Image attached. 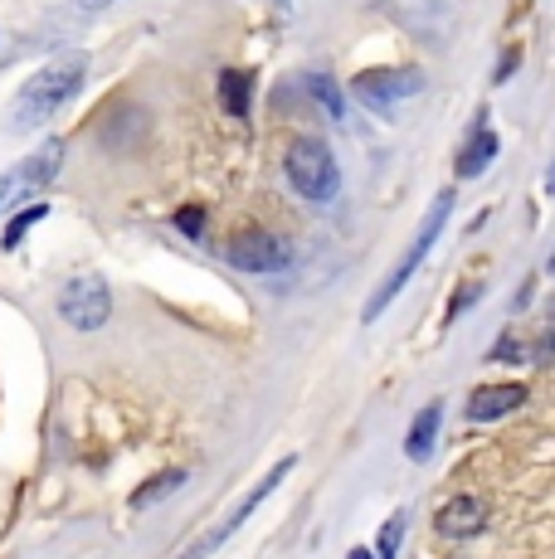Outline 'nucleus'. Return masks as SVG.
<instances>
[{
    "instance_id": "nucleus-4",
    "label": "nucleus",
    "mask_w": 555,
    "mask_h": 559,
    "mask_svg": "<svg viewBox=\"0 0 555 559\" xmlns=\"http://www.w3.org/2000/svg\"><path fill=\"white\" fill-rule=\"evenodd\" d=\"M293 467H297V457H278V467H269V472H263V477H259V487H253L249 497L239 501V507H234L229 515H224V521L215 525V531H205V535H200V540L190 545V550L180 555V559H210L215 550H224V545L234 540V531H239V525H249V515L259 511V507H263V501L273 497L278 487H283V477H287V472H293Z\"/></svg>"
},
{
    "instance_id": "nucleus-17",
    "label": "nucleus",
    "mask_w": 555,
    "mask_h": 559,
    "mask_svg": "<svg viewBox=\"0 0 555 559\" xmlns=\"http://www.w3.org/2000/svg\"><path fill=\"white\" fill-rule=\"evenodd\" d=\"M400 535H404V511H394L386 525H380V545H376V559H394L400 550Z\"/></svg>"
},
{
    "instance_id": "nucleus-8",
    "label": "nucleus",
    "mask_w": 555,
    "mask_h": 559,
    "mask_svg": "<svg viewBox=\"0 0 555 559\" xmlns=\"http://www.w3.org/2000/svg\"><path fill=\"white\" fill-rule=\"evenodd\" d=\"M224 253H229V263L239 273H278V267H287V243L269 229H239Z\"/></svg>"
},
{
    "instance_id": "nucleus-23",
    "label": "nucleus",
    "mask_w": 555,
    "mask_h": 559,
    "mask_svg": "<svg viewBox=\"0 0 555 559\" xmlns=\"http://www.w3.org/2000/svg\"><path fill=\"white\" fill-rule=\"evenodd\" d=\"M546 190H551V195H555V166H551V176H546Z\"/></svg>"
},
{
    "instance_id": "nucleus-7",
    "label": "nucleus",
    "mask_w": 555,
    "mask_h": 559,
    "mask_svg": "<svg viewBox=\"0 0 555 559\" xmlns=\"http://www.w3.org/2000/svg\"><path fill=\"white\" fill-rule=\"evenodd\" d=\"M59 160H63V142H59V136H49L39 152H29L5 180H0V204H15L25 195H35L39 186H49V180H55V170H59Z\"/></svg>"
},
{
    "instance_id": "nucleus-19",
    "label": "nucleus",
    "mask_w": 555,
    "mask_h": 559,
    "mask_svg": "<svg viewBox=\"0 0 555 559\" xmlns=\"http://www.w3.org/2000/svg\"><path fill=\"white\" fill-rule=\"evenodd\" d=\"M511 73H517V49H511V53H501V63H497V73H493V83H507Z\"/></svg>"
},
{
    "instance_id": "nucleus-5",
    "label": "nucleus",
    "mask_w": 555,
    "mask_h": 559,
    "mask_svg": "<svg viewBox=\"0 0 555 559\" xmlns=\"http://www.w3.org/2000/svg\"><path fill=\"white\" fill-rule=\"evenodd\" d=\"M59 317L73 331H98L113 317V287L103 283V273H73L59 293Z\"/></svg>"
},
{
    "instance_id": "nucleus-13",
    "label": "nucleus",
    "mask_w": 555,
    "mask_h": 559,
    "mask_svg": "<svg viewBox=\"0 0 555 559\" xmlns=\"http://www.w3.org/2000/svg\"><path fill=\"white\" fill-rule=\"evenodd\" d=\"M249 98H253V73L249 69H224L220 73V103H224V112L244 117V112H249Z\"/></svg>"
},
{
    "instance_id": "nucleus-20",
    "label": "nucleus",
    "mask_w": 555,
    "mask_h": 559,
    "mask_svg": "<svg viewBox=\"0 0 555 559\" xmlns=\"http://www.w3.org/2000/svg\"><path fill=\"white\" fill-rule=\"evenodd\" d=\"M477 293H483V287H463V293H458V297H453V307H448V321H453V317H458V311H463L468 302H473V297H477Z\"/></svg>"
},
{
    "instance_id": "nucleus-1",
    "label": "nucleus",
    "mask_w": 555,
    "mask_h": 559,
    "mask_svg": "<svg viewBox=\"0 0 555 559\" xmlns=\"http://www.w3.org/2000/svg\"><path fill=\"white\" fill-rule=\"evenodd\" d=\"M83 79H88V53H63V59L45 63V69L29 73L25 88L15 93L5 127H10L15 136H25V132H35V127H45L49 117L59 112V107H69V103L83 93Z\"/></svg>"
},
{
    "instance_id": "nucleus-2",
    "label": "nucleus",
    "mask_w": 555,
    "mask_h": 559,
    "mask_svg": "<svg viewBox=\"0 0 555 559\" xmlns=\"http://www.w3.org/2000/svg\"><path fill=\"white\" fill-rule=\"evenodd\" d=\"M448 214H453V190H439V200L429 204V214H424V224H420V234L410 239V249H404V258L386 273V283L370 293V302H366V321H380L386 317V307L394 302V297L410 287V277L424 267V258L434 253V243H439V234H444V224H448Z\"/></svg>"
},
{
    "instance_id": "nucleus-22",
    "label": "nucleus",
    "mask_w": 555,
    "mask_h": 559,
    "mask_svg": "<svg viewBox=\"0 0 555 559\" xmlns=\"http://www.w3.org/2000/svg\"><path fill=\"white\" fill-rule=\"evenodd\" d=\"M346 559H376V555H370V550H351Z\"/></svg>"
},
{
    "instance_id": "nucleus-12",
    "label": "nucleus",
    "mask_w": 555,
    "mask_h": 559,
    "mask_svg": "<svg viewBox=\"0 0 555 559\" xmlns=\"http://www.w3.org/2000/svg\"><path fill=\"white\" fill-rule=\"evenodd\" d=\"M439 424H444V408L439 404H429V408H420V414H414V428H410V438H404V453H410L414 462H429L434 457Z\"/></svg>"
},
{
    "instance_id": "nucleus-3",
    "label": "nucleus",
    "mask_w": 555,
    "mask_h": 559,
    "mask_svg": "<svg viewBox=\"0 0 555 559\" xmlns=\"http://www.w3.org/2000/svg\"><path fill=\"white\" fill-rule=\"evenodd\" d=\"M283 170H287V186L297 190L303 200H336L341 195V166L332 156V146L317 142V136H297L283 156Z\"/></svg>"
},
{
    "instance_id": "nucleus-21",
    "label": "nucleus",
    "mask_w": 555,
    "mask_h": 559,
    "mask_svg": "<svg viewBox=\"0 0 555 559\" xmlns=\"http://www.w3.org/2000/svg\"><path fill=\"white\" fill-rule=\"evenodd\" d=\"M83 10H103V5H113V0H79Z\"/></svg>"
},
{
    "instance_id": "nucleus-6",
    "label": "nucleus",
    "mask_w": 555,
    "mask_h": 559,
    "mask_svg": "<svg viewBox=\"0 0 555 559\" xmlns=\"http://www.w3.org/2000/svg\"><path fill=\"white\" fill-rule=\"evenodd\" d=\"M424 88V79L414 69H366L356 79V98L370 107L376 117H390L400 98H414Z\"/></svg>"
},
{
    "instance_id": "nucleus-9",
    "label": "nucleus",
    "mask_w": 555,
    "mask_h": 559,
    "mask_svg": "<svg viewBox=\"0 0 555 559\" xmlns=\"http://www.w3.org/2000/svg\"><path fill=\"white\" fill-rule=\"evenodd\" d=\"M487 525V507L483 497H473V491H463V497H448L439 511H434V531L448 535V540H468V535H477Z\"/></svg>"
},
{
    "instance_id": "nucleus-15",
    "label": "nucleus",
    "mask_w": 555,
    "mask_h": 559,
    "mask_svg": "<svg viewBox=\"0 0 555 559\" xmlns=\"http://www.w3.org/2000/svg\"><path fill=\"white\" fill-rule=\"evenodd\" d=\"M180 481H186V472H180V467H170V472H162V477H156V481H146V487H142V491H137V497H132V507H137V511L156 507V501H162V497H166V491H176V487H180Z\"/></svg>"
},
{
    "instance_id": "nucleus-14",
    "label": "nucleus",
    "mask_w": 555,
    "mask_h": 559,
    "mask_svg": "<svg viewBox=\"0 0 555 559\" xmlns=\"http://www.w3.org/2000/svg\"><path fill=\"white\" fill-rule=\"evenodd\" d=\"M45 214H49V204H45V200H39V204H25L20 214H10L5 234H0V249H5V253H10V249H20V239H25V234L35 229V224L45 219Z\"/></svg>"
},
{
    "instance_id": "nucleus-24",
    "label": "nucleus",
    "mask_w": 555,
    "mask_h": 559,
    "mask_svg": "<svg viewBox=\"0 0 555 559\" xmlns=\"http://www.w3.org/2000/svg\"><path fill=\"white\" fill-rule=\"evenodd\" d=\"M546 267H551V277H555V249H551V263Z\"/></svg>"
},
{
    "instance_id": "nucleus-18",
    "label": "nucleus",
    "mask_w": 555,
    "mask_h": 559,
    "mask_svg": "<svg viewBox=\"0 0 555 559\" xmlns=\"http://www.w3.org/2000/svg\"><path fill=\"white\" fill-rule=\"evenodd\" d=\"M176 229L186 234V239H200V234H205V210H196V204L176 210Z\"/></svg>"
},
{
    "instance_id": "nucleus-16",
    "label": "nucleus",
    "mask_w": 555,
    "mask_h": 559,
    "mask_svg": "<svg viewBox=\"0 0 555 559\" xmlns=\"http://www.w3.org/2000/svg\"><path fill=\"white\" fill-rule=\"evenodd\" d=\"M312 93L322 98V107H327V117H332V122H341V117H346V103H341V88H336L332 73H317V79H312Z\"/></svg>"
},
{
    "instance_id": "nucleus-11",
    "label": "nucleus",
    "mask_w": 555,
    "mask_h": 559,
    "mask_svg": "<svg viewBox=\"0 0 555 559\" xmlns=\"http://www.w3.org/2000/svg\"><path fill=\"white\" fill-rule=\"evenodd\" d=\"M493 156H497V132H493V127H487V117H477V132L468 136L463 156H458V180H473V176H483V170L493 166Z\"/></svg>"
},
{
    "instance_id": "nucleus-10",
    "label": "nucleus",
    "mask_w": 555,
    "mask_h": 559,
    "mask_svg": "<svg viewBox=\"0 0 555 559\" xmlns=\"http://www.w3.org/2000/svg\"><path fill=\"white\" fill-rule=\"evenodd\" d=\"M527 404V384L507 380V384H477L473 394H468V418L473 424H497V418H507L511 408Z\"/></svg>"
}]
</instances>
